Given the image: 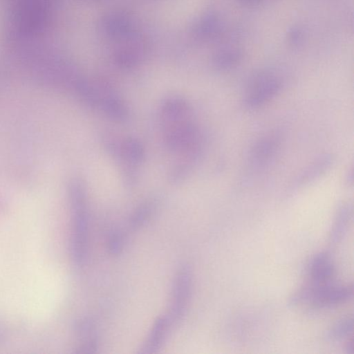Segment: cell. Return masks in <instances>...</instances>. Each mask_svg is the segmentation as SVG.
<instances>
[{
  "instance_id": "cell-3",
  "label": "cell",
  "mask_w": 354,
  "mask_h": 354,
  "mask_svg": "<svg viewBox=\"0 0 354 354\" xmlns=\"http://www.w3.org/2000/svg\"><path fill=\"white\" fill-rule=\"evenodd\" d=\"M282 88V80L274 72L261 70L249 78L243 95L244 105L250 109L259 108L274 98Z\"/></svg>"
},
{
  "instance_id": "cell-8",
  "label": "cell",
  "mask_w": 354,
  "mask_h": 354,
  "mask_svg": "<svg viewBox=\"0 0 354 354\" xmlns=\"http://www.w3.org/2000/svg\"><path fill=\"white\" fill-rule=\"evenodd\" d=\"M161 120L164 124L192 117L189 104L180 97L167 99L161 106Z\"/></svg>"
},
{
  "instance_id": "cell-11",
  "label": "cell",
  "mask_w": 354,
  "mask_h": 354,
  "mask_svg": "<svg viewBox=\"0 0 354 354\" xmlns=\"http://www.w3.org/2000/svg\"><path fill=\"white\" fill-rule=\"evenodd\" d=\"M332 162L330 156H322L301 174L296 180L297 185H304L317 178L329 168Z\"/></svg>"
},
{
  "instance_id": "cell-7",
  "label": "cell",
  "mask_w": 354,
  "mask_h": 354,
  "mask_svg": "<svg viewBox=\"0 0 354 354\" xmlns=\"http://www.w3.org/2000/svg\"><path fill=\"white\" fill-rule=\"evenodd\" d=\"M308 271L311 283L322 284L331 281L335 268L330 255L319 252L310 260Z\"/></svg>"
},
{
  "instance_id": "cell-12",
  "label": "cell",
  "mask_w": 354,
  "mask_h": 354,
  "mask_svg": "<svg viewBox=\"0 0 354 354\" xmlns=\"http://www.w3.org/2000/svg\"><path fill=\"white\" fill-rule=\"evenodd\" d=\"M158 204L157 198H150L142 203L131 215V227L138 229L143 226L156 211Z\"/></svg>"
},
{
  "instance_id": "cell-9",
  "label": "cell",
  "mask_w": 354,
  "mask_h": 354,
  "mask_svg": "<svg viewBox=\"0 0 354 354\" xmlns=\"http://www.w3.org/2000/svg\"><path fill=\"white\" fill-rule=\"evenodd\" d=\"M242 57L243 52L239 48L227 46L217 52L213 62L217 69L225 71L236 67Z\"/></svg>"
},
{
  "instance_id": "cell-5",
  "label": "cell",
  "mask_w": 354,
  "mask_h": 354,
  "mask_svg": "<svg viewBox=\"0 0 354 354\" xmlns=\"http://www.w3.org/2000/svg\"><path fill=\"white\" fill-rule=\"evenodd\" d=\"M280 145V138L276 134H266L259 138L250 150V163L258 169L264 167L276 157Z\"/></svg>"
},
{
  "instance_id": "cell-6",
  "label": "cell",
  "mask_w": 354,
  "mask_h": 354,
  "mask_svg": "<svg viewBox=\"0 0 354 354\" xmlns=\"http://www.w3.org/2000/svg\"><path fill=\"white\" fill-rule=\"evenodd\" d=\"M173 323L167 315L160 316L154 322L139 353H155L162 347Z\"/></svg>"
},
{
  "instance_id": "cell-10",
  "label": "cell",
  "mask_w": 354,
  "mask_h": 354,
  "mask_svg": "<svg viewBox=\"0 0 354 354\" xmlns=\"http://www.w3.org/2000/svg\"><path fill=\"white\" fill-rule=\"evenodd\" d=\"M78 333L82 342L79 346V353H93L98 348V339L93 324L84 319L78 324Z\"/></svg>"
},
{
  "instance_id": "cell-1",
  "label": "cell",
  "mask_w": 354,
  "mask_h": 354,
  "mask_svg": "<svg viewBox=\"0 0 354 354\" xmlns=\"http://www.w3.org/2000/svg\"><path fill=\"white\" fill-rule=\"evenodd\" d=\"M73 207L72 255L77 265L86 259L88 245V212L84 189L80 183L73 185L71 192Z\"/></svg>"
},
{
  "instance_id": "cell-15",
  "label": "cell",
  "mask_w": 354,
  "mask_h": 354,
  "mask_svg": "<svg viewBox=\"0 0 354 354\" xmlns=\"http://www.w3.org/2000/svg\"><path fill=\"white\" fill-rule=\"evenodd\" d=\"M124 245V238L122 234L115 230L109 235L108 240V248L111 254L117 255L120 254Z\"/></svg>"
},
{
  "instance_id": "cell-4",
  "label": "cell",
  "mask_w": 354,
  "mask_h": 354,
  "mask_svg": "<svg viewBox=\"0 0 354 354\" xmlns=\"http://www.w3.org/2000/svg\"><path fill=\"white\" fill-rule=\"evenodd\" d=\"M192 281L190 267L187 264L180 266L174 277L169 310L167 314L173 324L185 315L192 294Z\"/></svg>"
},
{
  "instance_id": "cell-18",
  "label": "cell",
  "mask_w": 354,
  "mask_h": 354,
  "mask_svg": "<svg viewBox=\"0 0 354 354\" xmlns=\"http://www.w3.org/2000/svg\"><path fill=\"white\" fill-rule=\"evenodd\" d=\"M346 348H347L348 353H353V342L352 341L348 342Z\"/></svg>"
},
{
  "instance_id": "cell-2",
  "label": "cell",
  "mask_w": 354,
  "mask_h": 354,
  "mask_svg": "<svg viewBox=\"0 0 354 354\" xmlns=\"http://www.w3.org/2000/svg\"><path fill=\"white\" fill-rule=\"evenodd\" d=\"M353 295L351 286L336 284L331 282L314 284L299 290L291 299L290 304L296 305L309 301L317 308H329L342 304Z\"/></svg>"
},
{
  "instance_id": "cell-16",
  "label": "cell",
  "mask_w": 354,
  "mask_h": 354,
  "mask_svg": "<svg viewBox=\"0 0 354 354\" xmlns=\"http://www.w3.org/2000/svg\"><path fill=\"white\" fill-rule=\"evenodd\" d=\"M288 42L290 44L297 46L301 44L304 39V32L301 28L294 27L288 32Z\"/></svg>"
},
{
  "instance_id": "cell-17",
  "label": "cell",
  "mask_w": 354,
  "mask_h": 354,
  "mask_svg": "<svg viewBox=\"0 0 354 354\" xmlns=\"http://www.w3.org/2000/svg\"><path fill=\"white\" fill-rule=\"evenodd\" d=\"M242 5L250 8H256L262 4L263 0H238Z\"/></svg>"
},
{
  "instance_id": "cell-13",
  "label": "cell",
  "mask_w": 354,
  "mask_h": 354,
  "mask_svg": "<svg viewBox=\"0 0 354 354\" xmlns=\"http://www.w3.org/2000/svg\"><path fill=\"white\" fill-rule=\"evenodd\" d=\"M353 330V321L351 317H345L337 321L326 332V339L329 342H337L348 337Z\"/></svg>"
},
{
  "instance_id": "cell-14",
  "label": "cell",
  "mask_w": 354,
  "mask_h": 354,
  "mask_svg": "<svg viewBox=\"0 0 354 354\" xmlns=\"http://www.w3.org/2000/svg\"><path fill=\"white\" fill-rule=\"evenodd\" d=\"M351 207L348 204H342L337 211L336 218L332 231V240L337 243L344 236L351 215Z\"/></svg>"
}]
</instances>
